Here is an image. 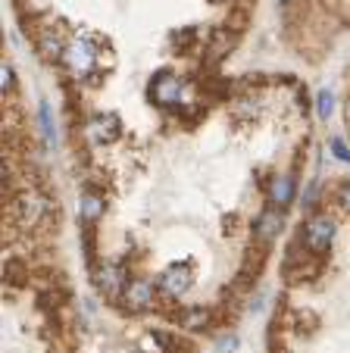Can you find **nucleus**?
<instances>
[{"mask_svg": "<svg viewBox=\"0 0 350 353\" xmlns=\"http://www.w3.org/2000/svg\"><path fill=\"white\" fill-rule=\"evenodd\" d=\"M88 132L94 134L97 144H116L122 138V122L116 113H94L88 122Z\"/></svg>", "mask_w": 350, "mask_h": 353, "instance_id": "obj_8", "label": "nucleus"}, {"mask_svg": "<svg viewBox=\"0 0 350 353\" xmlns=\"http://www.w3.org/2000/svg\"><path fill=\"white\" fill-rule=\"evenodd\" d=\"M13 88H16V72H13V66H10V63H3V66H0V91L10 94Z\"/></svg>", "mask_w": 350, "mask_h": 353, "instance_id": "obj_19", "label": "nucleus"}, {"mask_svg": "<svg viewBox=\"0 0 350 353\" xmlns=\"http://www.w3.org/2000/svg\"><path fill=\"white\" fill-rule=\"evenodd\" d=\"M172 319L179 322L182 328H188V332H206V328H210L213 313H210L206 307H188V310H179V313H172Z\"/></svg>", "mask_w": 350, "mask_h": 353, "instance_id": "obj_13", "label": "nucleus"}, {"mask_svg": "<svg viewBox=\"0 0 350 353\" xmlns=\"http://www.w3.org/2000/svg\"><path fill=\"white\" fill-rule=\"evenodd\" d=\"M235 41H238V32H231L229 26H216L210 32V41H206V60H210V66H216L219 60H225L229 57V50L235 47Z\"/></svg>", "mask_w": 350, "mask_h": 353, "instance_id": "obj_9", "label": "nucleus"}, {"mask_svg": "<svg viewBox=\"0 0 350 353\" xmlns=\"http://www.w3.org/2000/svg\"><path fill=\"white\" fill-rule=\"evenodd\" d=\"M66 63H69V69H72L79 79H88V75H94V72H97V63H100V44H97V38H88V34L75 38L72 44L66 47Z\"/></svg>", "mask_w": 350, "mask_h": 353, "instance_id": "obj_2", "label": "nucleus"}, {"mask_svg": "<svg viewBox=\"0 0 350 353\" xmlns=\"http://www.w3.org/2000/svg\"><path fill=\"white\" fill-rule=\"evenodd\" d=\"M197 38H200V34L194 32V28H182V32L172 34V44H175V47L182 50V54H185V50H191V44H194Z\"/></svg>", "mask_w": 350, "mask_h": 353, "instance_id": "obj_18", "label": "nucleus"}, {"mask_svg": "<svg viewBox=\"0 0 350 353\" xmlns=\"http://www.w3.org/2000/svg\"><path fill=\"white\" fill-rule=\"evenodd\" d=\"M128 281H132L128 279V269H126V263H119V260L104 263V266L94 269V288H97L106 300H122Z\"/></svg>", "mask_w": 350, "mask_h": 353, "instance_id": "obj_4", "label": "nucleus"}, {"mask_svg": "<svg viewBox=\"0 0 350 353\" xmlns=\"http://www.w3.org/2000/svg\"><path fill=\"white\" fill-rule=\"evenodd\" d=\"M300 244L310 250L313 256H319V260H325V254H329L331 241H335V219L331 216H310V219L304 222V232H300Z\"/></svg>", "mask_w": 350, "mask_h": 353, "instance_id": "obj_1", "label": "nucleus"}, {"mask_svg": "<svg viewBox=\"0 0 350 353\" xmlns=\"http://www.w3.org/2000/svg\"><path fill=\"white\" fill-rule=\"evenodd\" d=\"M66 41L60 38V34H53L50 28H41V34H38V54L44 57L47 63H60V60H66Z\"/></svg>", "mask_w": 350, "mask_h": 353, "instance_id": "obj_12", "label": "nucleus"}, {"mask_svg": "<svg viewBox=\"0 0 350 353\" xmlns=\"http://www.w3.org/2000/svg\"><path fill=\"white\" fill-rule=\"evenodd\" d=\"M278 3H282V7H291V3H294V0H278Z\"/></svg>", "mask_w": 350, "mask_h": 353, "instance_id": "obj_26", "label": "nucleus"}, {"mask_svg": "<svg viewBox=\"0 0 350 353\" xmlns=\"http://www.w3.org/2000/svg\"><path fill=\"white\" fill-rule=\"evenodd\" d=\"M294 197H298V181H294V175H275V179L269 181V203L272 207L284 210L294 203Z\"/></svg>", "mask_w": 350, "mask_h": 353, "instance_id": "obj_11", "label": "nucleus"}, {"mask_svg": "<svg viewBox=\"0 0 350 353\" xmlns=\"http://www.w3.org/2000/svg\"><path fill=\"white\" fill-rule=\"evenodd\" d=\"M188 81L182 79V75L175 72H157V79L150 81V100L157 103L159 110H179L185 100H182V94H185Z\"/></svg>", "mask_w": 350, "mask_h": 353, "instance_id": "obj_3", "label": "nucleus"}, {"mask_svg": "<svg viewBox=\"0 0 350 353\" xmlns=\"http://www.w3.org/2000/svg\"><path fill=\"white\" fill-rule=\"evenodd\" d=\"M344 122H347V128H350V97L344 100Z\"/></svg>", "mask_w": 350, "mask_h": 353, "instance_id": "obj_25", "label": "nucleus"}, {"mask_svg": "<svg viewBox=\"0 0 350 353\" xmlns=\"http://www.w3.org/2000/svg\"><path fill=\"white\" fill-rule=\"evenodd\" d=\"M284 228V213L278 207H266L263 213L253 219V241L260 247H269L278 238V232Z\"/></svg>", "mask_w": 350, "mask_h": 353, "instance_id": "obj_6", "label": "nucleus"}, {"mask_svg": "<svg viewBox=\"0 0 350 353\" xmlns=\"http://www.w3.org/2000/svg\"><path fill=\"white\" fill-rule=\"evenodd\" d=\"M338 203H341V207L350 213V179L338 185Z\"/></svg>", "mask_w": 350, "mask_h": 353, "instance_id": "obj_24", "label": "nucleus"}, {"mask_svg": "<svg viewBox=\"0 0 350 353\" xmlns=\"http://www.w3.org/2000/svg\"><path fill=\"white\" fill-rule=\"evenodd\" d=\"M329 147L335 150V157L341 163H350V150H347V144H344V138H338V134L335 138H329Z\"/></svg>", "mask_w": 350, "mask_h": 353, "instance_id": "obj_21", "label": "nucleus"}, {"mask_svg": "<svg viewBox=\"0 0 350 353\" xmlns=\"http://www.w3.org/2000/svg\"><path fill=\"white\" fill-rule=\"evenodd\" d=\"M138 353H141V350H138Z\"/></svg>", "mask_w": 350, "mask_h": 353, "instance_id": "obj_28", "label": "nucleus"}, {"mask_svg": "<svg viewBox=\"0 0 350 353\" xmlns=\"http://www.w3.org/2000/svg\"><path fill=\"white\" fill-rule=\"evenodd\" d=\"M153 300H157V288H153V281H147V279H132L119 303H126L132 313H144V310L153 307Z\"/></svg>", "mask_w": 350, "mask_h": 353, "instance_id": "obj_7", "label": "nucleus"}, {"mask_svg": "<svg viewBox=\"0 0 350 353\" xmlns=\"http://www.w3.org/2000/svg\"><path fill=\"white\" fill-rule=\"evenodd\" d=\"M147 338H150V344L157 347L159 353H182V350H191V344H188L185 338H179L175 332H166V328H150V332H147Z\"/></svg>", "mask_w": 350, "mask_h": 353, "instance_id": "obj_15", "label": "nucleus"}, {"mask_svg": "<svg viewBox=\"0 0 350 353\" xmlns=\"http://www.w3.org/2000/svg\"><path fill=\"white\" fill-rule=\"evenodd\" d=\"M331 113H335V94H331L329 88H322V91L316 94V116L322 122H329Z\"/></svg>", "mask_w": 350, "mask_h": 353, "instance_id": "obj_17", "label": "nucleus"}, {"mask_svg": "<svg viewBox=\"0 0 350 353\" xmlns=\"http://www.w3.org/2000/svg\"><path fill=\"white\" fill-rule=\"evenodd\" d=\"M157 285L163 288L169 297H179V294H185L188 288H191V269H188V266H179V263H175V266H169L163 275H159Z\"/></svg>", "mask_w": 350, "mask_h": 353, "instance_id": "obj_10", "label": "nucleus"}, {"mask_svg": "<svg viewBox=\"0 0 350 353\" xmlns=\"http://www.w3.org/2000/svg\"><path fill=\"white\" fill-rule=\"evenodd\" d=\"M106 203H104V194L97 188H88L85 185V194H81V203H79V213H81V222H91L97 225V219L104 216Z\"/></svg>", "mask_w": 350, "mask_h": 353, "instance_id": "obj_14", "label": "nucleus"}, {"mask_svg": "<svg viewBox=\"0 0 350 353\" xmlns=\"http://www.w3.org/2000/svg\"><path fill=\"white\" fill-rule=\"evenodd\" d=\"M3 279L13 288L28 285V263L19 260V256H7V263H3Z\"/></svg>", "mask_w": 350, "mask_h": 353, "instance_id": "obj_16", "label": "nucleus"}, {"mask_svg": "<svg viewBox=\"0 0 350 353\" xmlns=\"http://www.w3.org/2000/svg\"><path fill=\"white\" fill-rule=\"evenodd\" d=\"M316 200H319V181L313 179L310 185H307V191H304V210H313L316 207Z\"/></svg>", "mask_w": 350, "mask_h": 353, "instance_id": "obj_22", "label": "nucleus"}, {"mask_svg": "<svg viewBox=\"0 0 350 353\" xmlns=\"http://www.w3.org/2000/svg\"><path fill=\"white\" fill-rule=\"evenodd\" d=\"M10 207H13V213H16V219H19L22 228H32V225H38L41 216L47 213V200H41L38 194L26 191V194H16Z\"/></svg>", "mask_w": 350, "mask_h": 353, "instance_id": "obj_5", "label": "nucleus"}, {"mask_svg": "<svg viewBox=\"0 0 350 353\" xmlns=\"http://www.w3.org/2000/svg\"><path fill=\"white\" fill-rule=\"evenodd\" d=\"M210 3H222V0H210Z\"/></svg>", "mask_w": 350, "mask_h": 353, "instance_id": "obj_27", "label": "nucleus"}, {"mask_svg": "<svg viewBox=\"0 0 350 353\" xmlns=\"http://www.w3.org/2000/svg\"><path fill=\"white\" fill-rule=\"evenodd\" d=\"M216 350H219V353H231V350H238V338H235V334H222V338L216 341Z\"/></svg>", "mask_w": 350, "mask_h": 353, "instance_id": "obj_23", "label": "nucleus"}, {"mask_svg": "<svg viewBox=\"0 0 350 353\" xmlns=\"http://www.w3.org/2000/svg\"><path fill=\"white\" fill-rule=\"evenodd\" d=\"M41 125H44L47 141L57 138V128H53V122H50V103H47V100H41Z\"/></svg>", "mask_w": 350, "mask_h": 353, "instance_id": "obj_20", "label": "nucleus"}]
</instances>
